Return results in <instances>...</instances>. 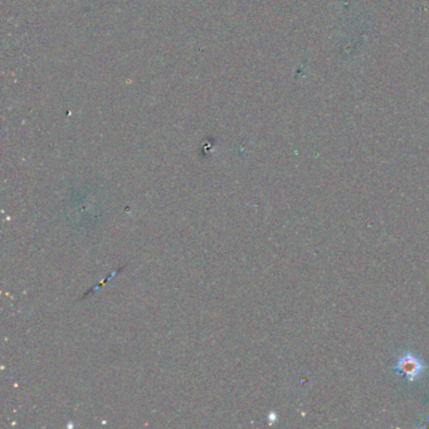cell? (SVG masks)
I'll use <instances>...</instances> for the list:
<instances>
[{"mask_svg": "<svg viewBox=\"0 0 429 429\" xmlns=\"http://www.w3.org/2000/svg\"><path fill=\"white\" fill-rule=\"evenodd\" d=\"M394 369L399 376H404L410 382H414L418 378H421V374L426 371L423 361L410 353H406L403 356H400Z\"/></svg>", "mask_w": 429, "mask_h": 429, "instance_id": "1", "label": "cell"}]
</instances>
